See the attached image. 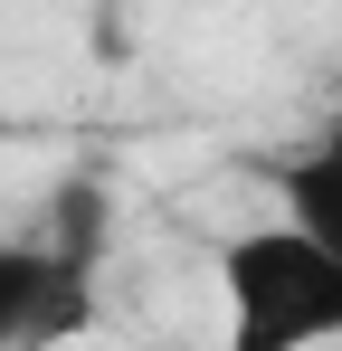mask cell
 Masks as SVG:
<instances>
[{
	"mask_svg": "<svg viewBox=\"0 0 342 351\" xmlns=\"http://www.w3.org/2000/svg\"><path fill=\"white\" fill-rule=\"evenodd\" d=\"M219 351H323L342 342V256L304 228H238L219 247Z\"/></svg>",
	"mask_w": 342,
	"mask_h": 351,
	"instance_id": "1",
	"label": "cell"
},
{
	"mask_svg": "<svg viewBox=\"0 0 342 351\" xmlns=\"http://www.w3.org/2000/svg\"><path fill=\"white\" fill-rule=\"evenodd\" d=\"M95 313V266L67 256L48 228L0 237V351H57Z\"/></svg>",
	"mask_w": 342,
	"mask_h": 351,
	"instance_id": "2",
	"label": "cell"
},
{
	"mask_svg": "<svg viewBox=\"0 0 342 351\" xmlns=\"http://www.w3.org/2000/svg\"><path fill=\"white\" fill-rule=\"evenodd\" d=\"M266 180H276L285 228H304L314 247H333V256H342V114H333V133L295 143V152H285Z\"/></svg>",
	"mask_w": 342,
	"mask_h": 351,
	"instance_id": "3",
	"label": "cell"
},
{
	"mask_svg": "<svg viewBox=\"0 0 342 351\" xmlns=\"http://www.w3.org/2000/svg\"><path fill=\"white\" fill-rule=\"evenodd\" d=\"M0 133H10V114H0Z\"/></svg>",
	"mask_w": 342,
	"mask_h": 351,
	"instance_id": "4",
	"label": "cell"
}]
</instances>
